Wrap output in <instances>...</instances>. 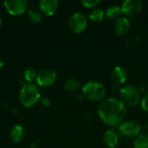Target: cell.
<instances>
[{
	"label": "cell",
	"mask_w": 148,
	"mask_h": 148,
	"mask_svg": "<svg viewBox=\"0 0 148 148\" xmlns=\"http://www.w3.org/2000/svg\"><path fill=\"white\" fill-rule=\"evenodd\" d=\"M23 76H24V79L29 83H32L35 80H36L37 73H36V71L35 69H33V68H28V69H26L24 70Z\"/></svg>",
	"instance_id": "obj_20"
},
{
	"label": "cell",
	"mask_w": 148,
	"mask_h": 148,
	"mask_svg": "<svg viewBox=\"0 0 148 148\" xmlns=\"http://www.w3.org/2000/svg\"><path fill=\"white\" fill-rule=\"evenodd\" d=\"M24 136H25V130L20 125L14 126L10 129V134H9V137H10V140L13 143H19V142H21L23 140Z\"/></svg>",
	"instance_id": "obj_14"
},
{
	"label": "cell",
	"mask_w": 148,
	"mask_h": 148,
	"mask_svg": "<svg viewBox=\"0 0 148 148\" xmlns=\"http://www.w3.org/2000/svg\"><path fill=\"white\" fill-rule=\"evenodd\" d=\"M105 12L101 9H94L90 14H89V18L94 21V22H101L104 19Z\"/></svg>",
	"instance_id": "obj_18"
},
{
	"label": "cell",
	"mask_w": 148,
	"mask_h": 148,
	"mask_svg": "<svg viewBox=\"0 0 148 148\" xmlns=\"http://www.w3.org/2000/svg\"><path fill=\"white\" fill-rule=\"evenodd\" d=\"M69 29L74 33H81L82 32L88 25L87 16L82 12L74 13L69 19L68 22Z\"/></svg>",
	"instance_id": "obj_6"
},
{
	"label": "cell",
	"mask_w": 148,
	"mask_h": 148,
	"mask_svg": "<svg viewBox=\"0 0 148 148\" xmlns=\"http://www.w3.org/2000/svg\"><path fill=\"white\" fill-rule=\"evenodd\" d=\"M131 28V23L128 18L127 17H120L114 23V30L117 35L124 36L126 35Z\"/></svg>",
	"instance_id": "obj_11"
},
{
	"label": "cell",
	"mask_w": 148,
	"mask_h": 148,
	"mask_svg": "<svg viewBox=\"0 0 148 148\" xmlns=\"http://www.w3.org/2000/svg\"><path fill=\"white\" fill-rule=\"evenodd\" d=\"M143 7L140 0H126L121 5L122 13L127 16H136L140 14Z\"/></svg>",
	"instance_id": "obj_9"
},
{
	"label": "cell",
	"mask_w": 148,
	"mask_h": 148,
	"mask_svg": "<svg viewBox=\"0 0 148 148\" xmlns=\"http://www.w3.org/2000/svg\"><path fill=\"white\" fill-rule=\"evenodd\" d=\"M121 101L127 107H135L141 101L140 90L134 85H125L120 90Z\"/></svg>",
	"instance_id": "obj_3"
},
{
	"label": "cell",
	"mask_w": 148,
	"mask_h": 148,
	"mask_svg": "<svg viewBox=\"0 0 148 148\" xmlns=\"http://www.w3.org/2000/svg\"><path fill=\"white\" fill-rule=\"evenodd\" d=\"M134 148H148V134H140L134 140Z\"/></svg>",
	"instance_id": "obj_17"
},
{
	"label": "cell",
	"mask_w": 148,
	"mask_h": 148,
	"mask_svg": "<svg viewBox=\"0 0 148 148\" xmlns=\"http://www.w3.org/2000/svg\"><path fill=\"white\" fill-rule=\"evenodd\" d=\"M81 88V84L79 81H77L75 78H69L67 79L64 82V88L69 92V93H75L79 90Z\"/></svg>",
	"instance_id": "obj_16"
},
{
	"label": "cell",
	"mask_w": 148,
	"mask_h": 148,
	"mask_svg": "<svg viewBox=\"0 0 148 148\" xmlns=\"http://www.w3.org/2000/svg\"><path fill=\"white\" fill-rule=\"evenodd\" d=\"M141 127L137 121L129 120L125 122H122L119 127L120 134L127 139L135 138L140 134Z\"/></svg>",
	"instance_id": "obj_5"
},
{
	"label": "cell",
	"mask_w": 148,
	"mask_h": 148,
	"mask_svg": "<svg viewBox=\"0 0 148 148\" xmlns=\"http://www.w3.org/2000/svg\"><path fill=\"white\" fill-rule=\"evenodd\" d=\"M3 5L12 16H19L23 14L28 7V1L26 0H7L3 2Z\"/></svg>",
	"instance_id": "obj_7"
},
{
	"label": "cell",
	"mask_w": 148,
	"mask_h": 148,
	"mask_svg": "<svg viewBox=\"0 0 148 148\" xmlns=\"http://www.w3.org/2000/svg\"><path fill=\"white\" fill-rule=\"evenodd\" d=\"M103 142L108 148H116L119 144V135L114 130H108L103 135Z\"/></svg>",
	"instance_id": "obj_12"
},
{
	"label": "cell",
	"mask_w": 148,
	"mask_h": 148,
	"mask_svg": "<svg viewBox=\"0 0 148 148\" xmlns=\"http://www.w3.org/2000/svg\"><path fill=\"white\" fill-rule=\"evenodd\" d=\"M41 99L39 88L34 83L24 84L19 93V101L25 108L35 106Z\"/></svg>",
	"instance_id": "obj_2"
},
{
	"label": "cell",
	"mask_w": 148,
	"mask_h": 148,
	"mask_svg": "<svg viewBox=\"0 0 148 148\" xmlns=\"http://www.w3.org/2000/svg\"><path fill=\"white\" fill-rule=\"evenodd\" d=\"M28 17L33 23H38L42 20V14L39 10L31 9L28 10Z\"/></svg>",
	"instance_id": "obj_19"
},
{
	"label": "cell",
	"mask_w": 148,
	"mask_h": 148,
	"mask_svg": "<svg viewBox=\"0 0 148 148\" xmlns=\"http://www.w3.org/2000/svg\"><path fill=\"white\" fill-rule=\"evenodd\" d=\"M127 107L124 103L115 98L104 100L101 102L97 109L99 118L111 127L121 124L127 116Z\"/></svg>",
	"instance_id": "obj_1"
},
{
	"label": "cell",
	"mask_w": 148,
	"mask_h": 148,
	"mask_svg": "<svg viewBox=\"0 0 148 148\" xmlns=\"http://www.w3.org/2000/svg\"><path fill=\"white\" fill-rule=\"evenodd\" d=\"M3 66H4V62H3V61L0 58V70L3 68Z\"/></svg>",
	"instance_id": "obj_24"
},
{
	"label": "cell",
	"mask_w": 148,
	"mask_h": 148,
	"mask_svg": "<svg viewBox=\"0 0 148 148\" xmlns=\"http://www.w3.org/2000/svg\"><path fill=\"white\" fill-rule=\"evenodd\" d=\"M122 14L121 7L116 4H113L108 7V9L105 11V15L107 16L108 18L114 20V19H119L121 17V15Z\"/></svg>",
	"instance_id": "obj_15"
},
{
	"label": "cell",
	"mask_w": 148,
	"mask_h": 148,
	"mask_svg": "<svg viewBox=\"0 0 148 148\" xmlns=\"http://www.w3.org/2000/svg\"><path fill=\"white\" fill-rule=\"evenodd\" d=\"M101 3L100 0H82V3L87 7V8H93L95 7L96 5H98Z\"/></svg>",
	"instance_id": "obj_21"
},
{
	"label": "cell",
	"mask_w": 148,
	"mask_h": 148,
	"mask_svg": "<svg viewBox=\"0 0 148 148\" xmlns=\"http://www.w3.org/2000/svg\"><path fill=\"white\" fill-rule=\"evenodd\" d=\"M141 108L146 113H148V93L141 100Z\"/></svg>",
	"instance_id": "obj_22"
},
{
	"label": "cell",
	"mask_w": 148,
	"mask_h": 148,
	"mask_svg": "<svg viewBox=\"0 0 148 148\" xmlns=\"http://www.w3.org/2000/svg\"><path fill=\"white\" fill-rule=\"evenodd\" d=\"M56 80V73L51 69H44L37 73L36 82L39 86L46 88L55 83Z\"/></svg>",
	"instance_id": "obj_8"
},
{
	"label": "cell",
	"mask_w": 148,
	"mask_h": 148,
	"mask_svg": "<svg viewBox=\"0 0 148 148\" xmlns=\"http://www.w3.org/2000/svg\"><path fill=\"white\" fill-rule=\"evenodd\" d=\"M2 24H3V23H2V19H1V17H0V29H1V27H2Z\"/></svg>",
	"instance_id": "obj_25"
},
{
	"label": "cell",
	"mask_w": 148,
	"mask_h": 148,
	"mask_svg": "<svg viewBox=\"0 0 148 148\" xmlns=\"http://www.w3.org/2000/svg\"><path fill=\"white\" fill-rule=\"evenodd\" d=\"M82 93L87 99L92 101H100L106 95V88L101 82L90 81L83 86Z\"/></svg>",
	"instance_id": "obj_4"
},
{
	"label": "cell",
	"mask_w": 148,
	"mask_h": 148,
	"mask_svg": "<svg viewBox=\"0 0 148 148\" xmlns=\"http://www.w3.org/2000/svg\"><path fill=\"white\" fill-rule=\"evenodd\" d=\"M39 8L41 11L46 16H53L59 6V2L57 0H40Z\"/></svg>",
	"instance_id": "obj_10"
},
{
	"label": "cell",
	"mask_w": 148,
	"mask_h": 148,
	"mask_svg": "<svg viewBox=\"0 0 148 148\" xmlns=\"http://www.w3.org/2000/svg\"><path fill=\"white\" fill-rule=\"evenodd\" d=\"M40 101H41V103H42L44 107H49V106L51 105V101H50L49 98L47 97V96H42V97L40 99Z\"/></svg>",
	"instance_id": "obj_23"
},
{
	"label": "cell",
	"mask_w": 148,
	"mask_h": 148,
	"mask_svg": "<svg viewBox=\"0 0 148 148\" xmlns=\"http://www.w3.org/2000/svg\"><path fill=\"white\" fill-rule=\"evenodd\" d=\"M111 76H112L113 81L115 83H117V84H123L127 80V70L124 68L117 66V67H115L112 70Z\"/></svg>",
	"instance_id": "obj_13"
}]
</instances>
